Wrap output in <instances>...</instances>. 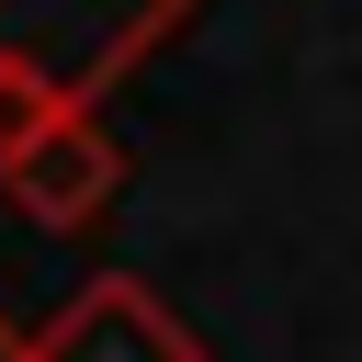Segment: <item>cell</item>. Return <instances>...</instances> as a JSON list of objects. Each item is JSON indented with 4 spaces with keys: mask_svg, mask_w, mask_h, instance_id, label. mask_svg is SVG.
<instances>
[{
    "mask_svg": "<svg viewBox=\"0 0 362 362\" xmlns=\"http://www.w3.org/2000/svg\"><path fill=\"white\" fill-rule=\"evenodd\" d=\"M204 0H0V79L90 113L124 68H147Z\"/></svg>",
    "mask_w": 362,
    "mask_h": 362,
    "instance_id": "cell-1",
    "label": "cell"
},
{
    "mask_svg": "<svg viewBox=\"0 0 362 362\" xmlns=\"http://www.w3.org/2000/svg\"><path fill=\"white\" fill-rule=\"evenodd\" d=\"M34 362H204V351H192V328H181L147 283L102 272V283H79V294L45 317Z\"/></svg>",
    "mask_w": 362,
    "mask_h": 362,
    "instance_id": "cell-2",
    "label": "cell"
},
{
    "mask_svg": "<svg viewBox=\"0 0 362 362\" xmlns=\"http://www.w3.org/2000/svg\"><path fill=\"white\" fill-rule=\"evenodd\" d=\"M11 170V204L34 215V226H90L102 204H113V181H124V158H113V136L90 124V113H57L23 158H0Z\"/></svg>",
    "mask_w": 362,
    "mask_h": 362,
    "instance_id": "cell-3",
    "label": "cell"
},
{
    "mask_svg": "<svg viewBox=\"0 0 362 362\" xmlns=\"http://www.w3.org/2000/svg\"><path fill=\"white\" fill-rule=\"evenodd\" d=\"M0 362H34V339H23V328H11V317H0Z\"/></svg>",
    "mask_w": 362,
    "mask_h": 362,
    "instance_id": "cell-4",
    "label": "cell"
}]
</instances>
